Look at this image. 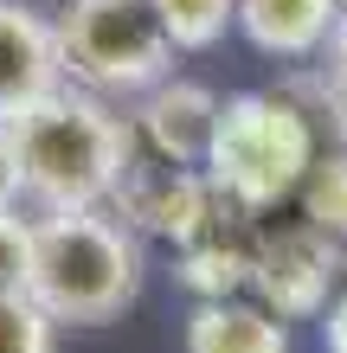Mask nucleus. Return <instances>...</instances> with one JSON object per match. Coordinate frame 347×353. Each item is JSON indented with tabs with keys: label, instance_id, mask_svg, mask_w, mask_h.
I'll return each instance as SVG.
<instances>
[{
	"label": "nucleus",
	"instance_id": "nucleus-10",
	"mask_svg": "<svg viewBox=\"0 0 347 353\" xmlns=\"http://www.w3.org/2000/svg\"><path fill=\"white\" fill-rule=\"evenodd\" d=\"M187 353H290V321H277L264 302H193L187 315Z\"/></svg>",
	"mask_w": 347,
	"mask_h": 353
},
{
	"label": "nucleus",
	"instance_id": "nucleus-4",
	"mask_svg": "<svg viewBox=\"0 0 347 353\" xmlns=\"http://www.w3.org/2000/svg\"><path fill=\"white\" fill-rule=\"evenodd\" d=\"M58 52H65V84L103 97V103H135L155 84L174 77V39L161 32L148 0H65L52 13Z\"/></svg>",
	"mask_w": 347,
	"mask_h": 353
},
{
	"label": "nucleus",
	"instance_id": "nucleus-13",
	"mask_svg": "<svg viewBox=\"0 0 347 353\" xmlns=\"http://www.w3.org/2000/svg\"><path fill=\"white\" fill-rule=\"evenodd\" d=\"M0 353H58V321L26 289H7L0 296Z\"/></svg>",
	"mask_w": 347,
	"mask_h": 353
},
{
	"label": "nucleus",
	"instance_id": "nucleus-6",
	"mask_svg": "<svg viewBox=\"0 0 347 353\" xmlns=\"http://www.w3.org/2000/svg\"><path fill=\"white\" fill-rule=\"evenodd\" d=\"M129 122V148L141 161H161V168H206L212 129H219V97L193 77H168L148 97H135Z\"/></svg>",
	"mask_w": 347,
	"mask_h": 353
},
{
	"label": "nucleus",
	"instance_id": "nucleus-15",
	"mask_svg": "<svg viewBox=\"0 0 347 353\" xmlns=\"http://www.w3.org/2000/svg\"><path fill=\"white\" fill-rule=\"evenodd\" d=\"M321 84H328L341 97V110H347V13H341L335 39H328V52H321Z\"/></svg>",
	"mask_w": 347,
	"mask_h": 353
},
{
	"label": "nucleus",
	"instance_id": "nucleus-11",
	"mask_svg": "<svg viewBox=\"0 0 347 353\" xmlns=\"http://www.w3.org/2000/svg\"><path fill=\"white\" fill-rule=\"evenodd\" d=\"M296 199H302V219L347 251V148H321Z\"/></svg>",
	"mask_w": 347,
	"mask_h": 353
},
{
	"label": "nucleus",
	"instance_id": "nucleus-2",
	"mask_svg": "<svg viewBox=\"0 0 347 353\" xmlns=\"http://www.w3.org/2000/svg\"><path fill=\"white\" fill-rule=\"evenodd\" d=\"M7 154L13 199H26L32 212H84V205H110L116 193L129 161V122L116 103L65 84L7 122Z\"/></svg>",
	"mask_w": 347,
	"mask_h": 353
},
{
	"label": "nucleus",
	"instance_id": "nucleus-14",
	"mask_svg": "<svg viewBox=\"0 0 347 353\" xmlns=\"http://www.w3.org/2000/svg\"><path fill=\"white\" fill-rule=\"evenodd\" d=\"M26 257H32V212L0 205V296L26 289Z\"/></svg>",
	"mask_w": 347,
	"mask_h": 353
},
{
	"label": "nucleus",
	"instance_id": "nucleus-18",
	"mask_svg": "<svg viewBox=\"0 0 347 353\" xmlns=\"http://www.w3.org/2000/svg\"><path fill=\"white\" fill-rule=\"evenodd\" d=\"M341 7H347V0H341Z\"/></svg>",
	"mask_w": 347,
	"mask_h": 353
},
{
	"label": "nucleus",
	"instance_id": "nucleus-9",
	"mask_svg": "<svg viewBox=\"0 0 347 353\" xmlns=\"http://www.w3.org/2000/svg\"><path fill=\"white\" fill-rule=\"evenodd\" d=\"M341 13V0H238V32L264 58H321Z\"/></svg>",
	"mask_w": 347,
	"mask_h": 353
},
{
	"label": "nucleus",
	"instance_id": "nucleus-1",
	"mask_svg": "<svg viewBox=\"0 0 347 353\" xmlns=\"http://www.w3.org/2000/svg\"><path fill=\"white\" fill-rule=\"evenodd\" d=\"M347 148V110L315 77H283L277 90H244L219 103V129L206 148V180L238 212H277L302 193L315 154Z\"/></svg>",
	"mask_w": 347,
	"mask_h": 353
},
{
	"label": "nucleus",
	"instance_id": "nucleus-17",
	"mask_svg": "<svg viewBox=\"0 0 347 353\" xmlns=\"http://www.w3.org/2000/svg\"><path fill=\"white\" fill-rule=\"evenodd\" d=\"M0 205H13V154H7V122H0Z\"/></svg>",
	"mask_w": 347,
	"mask_h": 353
},
{
	"label": "nucleus",
	"instance_id": "nucleus-12",
	"mask_svg": "<svg viewBox=\"0 0 347 353\" xmlns=\"http://www.w3.org/2000/svg\"><path fill=\"white\" fill-rule=\"evenodd\" d=\"M174 52H206L238 26V0H148Z\"/></svg>",
	"mask_w": 347,
	"mask_h": 353
},
{
	"label": "nucleus",
	"instance_id": "nucleus-8",
	"mask_svg": "<svg viewBox=\"0 0 347 353\" xmlns=\"http://www.w3.org/2000/svg\"><path fill=\"white\" fill-rule=\"evenodd\" d=\"M251 212H238V205H226L199 238L180 244V263L174 276L180 289H187L193 302H226V296H244L251 289V270H257V232L244 225Z\"/></svg>",
	"mask_w": 347,
	"mask_h": 353
},
{
	"label": "nucleus",
	"instance_id": "nucleus-5",
	"mask_svg": "<svg viewBox=\"0 0 347 353\" xmlns=\"http://www.w3.org/2000/svg\"><path fill=\"white\" fill-rule=\"evenodd\" d=\"M347 251L315 232L309 219L283 225V232H257V270H251V296L270 308L277 321H309L335 302Z\"/></svg>",
	"mask_w": 347,
	"mask_h": 353
},
{
	"label": "nucleus",
	"instance_id": "nucleus-16",
	"mask_svg": "<svg viewBox=\"0 0 347 353\" xmlns=\"http://www.w3.org/2000/svg\"><path fill=\"white\" fill-rule=\"evenodd\" d=\"M321 347H328V353H347V270H341L335 302L321 308Z\"/></svg>",
	"mask_w": 347,
	"mask_h": 353
},
{
	"label": "nucleus",
	"instance_id": "nucleus-3",
	"mask_svg": "<svg viewBox=\"0 0 347 353\" xmlns=\"http://www.w3.org/2000/svg\"><path fill=\"white\" fill-rule=\"evenodd\" d=\"M141 238L110 205L84 212H32L26 296L58 327H103L141 296Z\"/></svg>",
	"mask_w": 347,
	"mask_h": 353
},
{
	"label": "nucleus",
	"instance_id": "nucleus-7",
	"mask_svg": "<svg viewBox=\"0 0 347 353\" xmlns=\"http://www.w3.org/2000/svg\"><path fill=\"white\" fill-rule=\"evenodd\" d=\"M52 90H65V52H58L52 13L26 0H0V122L26 116Z\"/></svg>",
	"mask_w": 347,
	"mask_h": 353
}]
</instances>
